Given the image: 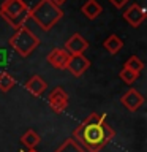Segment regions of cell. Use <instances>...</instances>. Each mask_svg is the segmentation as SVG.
<instances>
[{
    "instance_id": "obj_19",
    "label": "cell",
    "mask_w": 147,
    "mask_h": 152,
    "mask_svg": "<svg viewBox=\"0 0 147 152\" xmlns=\"http://www.w3.org/2000/svg\"><path fill=\"white\" fill-rule=\"evenodd\" d=\"M109 2H111L116 8H123L128 2H130V0H109Z\"/></svg>"
},
{
    "instance_id": "obj_14",
    "label": "cell",
    "mask_w": 147,
    "mask_h": 152,
    "mask_svg": "<svg viewBox=\"0 0 147 152\" xmlns=\"http://www.w3.org/2000/svg\"><path fill=\"white\" fill-rule=\"evenodd\" d=\"M21 141L24 146H27L28 149H35V147L41 142V136L33 130V128H28V130L24 132V135L21 136Z\"/></svg>"
},
{
    "instance_id": "obj_21",
    "label": "cell",
    "mask_w": 147,
    "mask_h": 152,
    "mask_svg": "<svg viewBox=\"0 0 147 152\" xmlns=\"http://www.w3.org/2000/svg\"><path fill=\"white\" fill-rule=\"evenodd\" d=\"M21 152H38V151H35V149H28V151H21Z\"/></svg>"
},
{
    "instance_id": "obj_18",
    "label": "cell",
    "mask_w": 147,
    "mask_h": 152,
    "mask_svg": "<svg viewBox=\"0 0 147 152\" xmlns=\"http://www.w3.org/2000/svg\"><path fill=\"white\" fill-rule=\"evenodd\" d=\"M119 76H120V79L123 81V83H127V84H133L135 81L138 79V76L139 75H136V73H133L131 70H128V68H123L120 70V73H119Z\"/></svg>"
},
{
    "instance_id": "obj_10",
    "label": "cell",
    "mask_w": 147,
    "mask_h": 152,
    "mask_svg": "<svg viewBox=\"0 0 147 152\" xmlns=\"http://www.w3.org/2000/svg\"><path fill=\"white\" fill-rule=\"evenodd\" d=\"M46 60L51 64V66H54L55 70H66L70 60V54L66 52L63 48H54L51 49V52L47 54Z\"/></svg>"
},
{
    "instance_id": "obj_15",
    "label": "cell",
    "mask_w": 147,
    "mask_h": 152,
    "mask_svg": "<svg viewBox=\"0 0 147 152\" xmlns=\"http://www.w3.org/2000/svg\"><path fill=\"white\" fill-rule=\"evenodd\" d=\"M54 152H87V151H85L73 136H71V138H66V140L62 142Z\"/></svg>"
},
{
    "instance_id": "obj_9",
    "label": "cell",
    "mask_w": 147,
    "mask_h": 152,
    "mask_svg": "<svg viewBox=\"0 0 147 152\" xmlns=\"http://www.w3.org/2000/svg\"><path fill=\"white\" fill-rule=\"evenodd\" d=\"M120 102L128 111L135 113L144 104V97H142V94L138 92L136 89H128L127 92L120 97Z\"/></svg>"
},
{
    "instance_id": "obj_11",
    "label": "cell",
    "mask_w": 147,
    "mask_h": 152,
    "mask_svg": "<svg viewBox=\"0 0 147 152\" xmlns=\"http://www.w3.org/2000/svg\"><path fill=\"white\" fill-rule=\"evenodd\" d=\"M24 87H25L27 92L32 94L33 97H41V95L46 92L47 84H46V81L43 79L40 75H33V76H30V78L25 81Z\"/></svg>"
},
{
    "instance_id": "obj_1",
    "label": "cell",
    "mask_w": 147,
    "mask_h": 152,
    "mask_svg": "<svg viewBox=\"0 0 147 152\" xmlns=\"http://www.w3.org/2000/svg\"><path fill=\"white\" fill-rule=\"evenodd\" d=\"M116 136L114 128L108 124L104 113H90L73 132V138L87 152H100Z\"/></svg>"
},
{
    "instance_id": "obj_5",
    "label": "cell",
    "mask_w": 147,
    "mask_h": 152,
    "mask_svg": "<svg viewBox=\"0 0 147 152\" xmlns=\"http://www.w3.org/2000/svg\"><path fill=\"white\" fill-rule=\"evenodd\" d=\"M68 94L65 92L63 87H60V86H57V87H54L49 92V95H47V104L51 106V109L54 111L55 114H62L65 111L66 108H68Z\"/></svg>"
},
{
    "instance_id": "obj_7",
    "label": "cell",
    "mask_w": 147,
    "mask_h": 152,
    "mask_svg": "<svg viewBox=\"0 0 147 152\" xmlns=\"http://www.w3.org/2000/svg\"><path fill=\"white\" fill-rule=\"evenodd\" d=\"M89 48V41L81 35V33H73L68 40L65 41L63 49L68 52L70 56H81L84 54V51Z\"/></svg>"
},
{
    "instance_id": "obj_3",
    "label": "cell",
    "mask_w": 147,
    "mask_h": 152,
    "mask_svg": "<svg viewBox=\"0 0 147 152\" xmlns=\"http://www.w3.org/2000/svg\"><path fill=\"white\" fill-rule=\"evenodd\" d=\"M28 11L30 7L24 0H3L0 3V16L14 30L25 26L28 21Z\"/></svg>"
},
{
    "instance_id": "obj_13",
    "label": "cell",
    "mask_w": 147,
    "mask_h": 152,
    "mask_svg": "<svg viewBox=\"0 0 147 152\" xmlns=\"http://www.w3.org/2000/svg\"><path fill=\"white\" fill-rule=\"evenodd\" d=\"M103 48L106 49L109 54H117L119 51H122V48H123V41H122V38L116 35V33H111L106 40L103 41Z\"/></svg>"
},
{
    "instance_id": "obj_12",
    "label": "cell",
    "mask_w": 147,
    "mask_h": 152,
    "mask_svg": "<svg viewBox=\"0 0 147 152\" xmlns=\"http://www.w3.org/2000/svg\"><path fill=\"white\" fill-rule=\"evenodd\" d=\"M81 11H82V14L87 19H97L100 14L103 13V7L100 5L97 0H87L84 5H82V8H81Z\"/></svg>"
},
{
    "instance_id": "obj_16",
    "label": "cell",
    "mask_w": 147,
    "mask_h": 152,
    "mask_svg": "<svg viewBox=\"0 0 147 152\" xmlns=\"http://www.w3.org/2000/svg\"><path fill=\"white\" fill-rule=\"evenodd\" d=\"M14 86H16V79L9 73H0V92L7 94L9 92Z\"/></svg>"
},
{
    "instance_id": "obj_2",
    "label": "cell",
    "mask_w": 147,
    "mask_h": 152,
    "mask_svg": "<svg viewBox=\"0 0 147 152\" xmlns=\"http://www.w3.org/2000/svg\"><path fill=\"white\" fill-rule=\"evenodd\" d=\"M63 16H65L63 10L60 7H57V5H54L51 0H40L28 11V19L33 21L44 32H49Z\"/></svg>"
},
{
    "instance_id": "obj_17",
    "label": "cell",
    "mask_w": 147,
    "mask_h": 152,
    "mask_svg": "<svg viewBox=\"0 0 147 152\" xmlns=\"http://www.w3.org/2000/svg\"><path fill=\"white\" fill-rule=\"evenodd\" d=\"M125 68L128 70H131L133 73H136V75H139L142 70H144V62H142L138 56H131V57H128V60L125 62Z\"/></svg>"
},
{
    "instance_id": "obj_4",
    "label": "cell",
    "mask_w": 147,
    "mask_h": 152,
    "mask_svg": "<svg viewBox=\"0 0 147 152\" xmlns=\"http://www.w3.org/2000/svg\"><path fill=\"white\" fill-rule=\"evenodd\" d=\"M9 46L21 57H28L33 51L40 46V38L33 33L27 26H22L14 30L9 38Z\"/></svg>"
},
{
    "instance_id": "obj_8",
    "label": "cell",
    "mask_w": 147,
    "mask_h": 152,
    "mask_svg": "<svg viewBox=\"0 0 147 152\" xmlns=\"http://www.w3.org/2000/svg\"><path fill=\"white\" fill-rule=\"evenodd\" d=\"M89 68H90V60H89L84 54H81V56H70V60H68V65H66V70H68L70 73L74 76V78L82 76Z\"/></svg>"
},
{
    "instance_id": "obj_6",
    "label": "cell",
    "mask_w": 147,
    "mask_h": 152,
    "mask_svg": "<svg viewBox=\"0 0 147 152\" xmlns=\"http://www.w3.org/2000/svg\"><path fill=\"white\" fill-rule=\"evenodd\" d=\"M146 18H147V13H146V10L142 8V5L141 3H131L130 7H128L125 11H123V19L130 24L131 27H139L142 22L146 21Z\"/></svg>"
},
{
    "instance_id": "obj_20",
    "label": "cell",
    "mask_w": 147,
    "mask_h": 152,
    "mask_svg": "<svg viewBox=\"0 0 147 152\" xmlns=\"http://www.w3.org/2000/svg\"><path fill=\"white\" fill-rule=\"evenodd\" d=\"M51 2L54 3V5H57V7H62V5H63L66 0H51Z\"/></svg>"
}]
</instances>
